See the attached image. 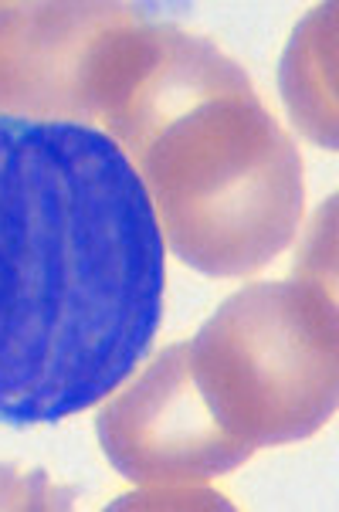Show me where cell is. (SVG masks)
Instances as JSON below:
<instances>
[{
    "label": "cell",
    "instance_id": "4",
    "mask_svg": "<svg viewBox=\"0 0 339 512\" xmlns=\"http://www.w3.org/2000/svg\"><path fill=\"white\" fill-rule=\"evenodd\" d=\"M150 7L102 0L0 4V116L92 126Z\"/></svg>",
    "mask_w": 339,
    "mask_h": 512
},
{
    "label": "cell",
    "instance_id": "6",
    "mask_svg": "<svg viewBox=\"0 0 339 512\" xmlns=\"http://www.w3.org/2000/svg\"><path fill=\"white\" fill-rule=\"evenodd\" d=\"M278 82L295 129L336 150V4L316 7L295 28Z\"/></svg>",
    "mask_w": 339,
    "mask_h": 512
},
{
    "label": "cell",
    "instance_id": "1",
    "mask_svg": "<svg viewBox=\"0 0 339 512\" xmlns=\"http://www.w3.org/2000/svg\"><path fill=\"white\" fill-rule=\"evenodd\" d=\"M143 180L95 126L0 116V424H55L146 360L167 258Z\"/></svg>",
    "mask_w": 339,
    "mask_h": 512
},
{
    "label": "cell",
    "instance_id": "3",
    "mask_svg": "<svg viewBox=\"0 0 339 512\" xmlns=\"http://www.w3.org/2000/svg\"><path fill=\"white\" fill-rule=\"evenodd\" d=\"M184 346L214 421L251 451L312 438L336 414V285H245Z\"/></svg>",
    "mask_w": 339,
    "mask_h": 512
},
{
    "label": "cell",
    "instance_id": "2",
    "mask_svg": "<svg viewBox=\"0 0 339 512\" xmlns=\"http://www.w3.org/2000/svg\"><path fill=\"white\" fill-rule=\"evenodd\" d=\"M99 123L143 180L163 245L194 272L245 279L295 241L302 156L211 38L146 17Z\"/></svg>",
    "mask_w": 339,
    "mask_h": 512
},
{
    "label": "cell",
    "instance_id": "7",
    "mask_svg": "<svg viewBox=\"0 0 339 512\" xmlns=\"http://www.w3.org/2000/svg\"><path fill=\"white\" fill-rule=\"evenodd\" d=\"M75 489H58L45 472H24L14 465H0V509H68Z\"/></svg>",
    "mask_w": 339,
    "mask_h": 512
},
{
    "label": "cell",
    "instance_id": "5",
    "mask_svg": "<svg viewBox=\"0 0 339 512\" xmlns=\"http://www.w3.org/2000/svg\"><path fill=\"white\" fill-rule=\"evenodd\" d=\"M95 431L109 465L146 489L211 482L255 455L214 421L194 384L184 343L167 346L129 380L99 411Z\"/></svg>",
    "mask_w": 339,
    "mask_h": 512
}]
</instances>
